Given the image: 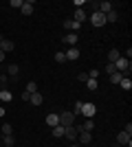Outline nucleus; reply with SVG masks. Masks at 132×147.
<instances>
[{"mask_svg": "<svg viewBox=\"0 0 132 147\" xmlns=\"http://www.w3.org/2000/svg\"><path fill=\"white\" fill-rule=\"evenodd\" d=\"M42 101H44V97L40 94V90H38V92H33L31 99H29V103H33V105H42Z\"/></svg>", "mask_w": 132, "mask_h": 147, "instance_id": "nucleus-14", "label": "nucleus"}, {"mask_svg": "<svg viewBox=\"0 0 132 147\" xmlns=\"http://www.w3.org/2000/svg\"><path fill=\"white\" fill-rule=\"evenodd\" d=\"M53 136H55V138H62L64 136V127L62 125H55V127H53Z\"/></svg>", "mask_w": 132, "mask_h": 147, "instance_id": "nucleus-21", "label": "nucleus"}, {"mask_svg": "<svg viewBox=\"0 0 132 147\" xmlns=\"http://www.w3.org/2000/svg\"><path fill=\"white\" fill-rule=\"evenodd\" d=\"M55 59L60 61V64H64V61H66V55H64V53H55Z\"/></svg>", "mask_w": 132, "mask_h": 147, "instance_id": "nucleus-30", "label": "nucleus"}, {"mask_svg": "<svg viewBox=\"0 0 132 147\" xmlns=\"http://www.w3.org/2000/svg\"><path fill=\"white\" fill-rule=\"evenodd\" d=\"M77 79L82 81V84H86V81H88V75L86 73H79V75H77Z\"/></svg>", "mask_w": 132, "mask_h": 147, "instance_id": "nucleus-31", "label": "nucleus"}, {"mask_svg": "<svg viewBox=\"0 0 132 147\" xmlns=\"http://www.w3.org/2000/svg\"><path fill=\"white\" fill-rule=\"evenodd\" d=\"M2 59H5V53H2V51H0V61H2Z\"/></svg>", "mask_w": 132, "mask_h": 147, "instance_id": "nucleus-35", "label": "nucleus"}, {"mask_svg": "<svg viewBox=\"0 0 132 147\" xmlns=\"http://www.w3.org/2000/svg\"><path fill=\"white\" fill-rule=\"evenodd\" d=\"M0 129H2V136H9V134H11V132H13L11 123H5V125H2V127H0Z\"/></svg>", "mask_w": 132, "mask_h": 147, "instance_id": "nucleus-25", "label": "nucleus"}, {"mask_svg": "<svg viewBox=\"0 0 132 147\" xmlns=\"http://www.w3.org/2000/svg\"><path fill=\"white\" fill-rule=\"evenodd\" d=\"M2 138H5V147H13V145H16V138H13L11 134H9V136H2Z\"/></svg>", "mask_w": 132, "mask_h": 147, "instance_id": "nucleus-27", "label": "nucleus"}, {"mask_svg": "<svg viewBox=\"0 0 132 147\" xmlns=\"http://www.w3.org/2000/svg\"><path fill=\"white\" fill-rule=\"evenodd\" d=\"M97 11H99V13H104V16H108V13L112 11V5H110L108 0H106V2H99V9H97Z\"/></svg>", "mask_w": 132, "mask_h": 147, "instance_id": "nucleus-13", "label": "nucleus"}, {"mask_svg": "<svg viewBox=\"0 0 132 147\" xmlns=\"http://www.w3.org/2000/svg\"><path fill=\"white\" fill-rule=\"evenodd\" d=\"M86 86H88V90H97V86H99V81H97V79H90V77H88Z\"/></svg>", "mask_w": 132, "mask_h": 147, "instance_id": "nucleus-22", "label": "nucleus"}, {"mask_svg": "<svg viewBox=\"0 0 132 147\" xmlns=\"http://www.w3.org/2000/svg\"><path fill=\"white\" fill-rule=\"evenodd\" d=\"M119 86H121V88H123V90H132V81H130V79H128V77H123V79H121V81H119Z\"/></svg>", "mask_w": 132, "mask_h": 147, "instance_id": "nucleus-20", "label": "nucleus"}, {"mask_svg": "<svg viewBox=\"0 0 132 147\" xmlns=\"http://www.w3.org/2000/svg\"><path fill=\"white\" fill-rule=\"evenodd\" d=\"M77 42H79V40H77V33H66V35H64V44H68V46H75Z\"/></svg>", "mask_w": 132, "mask_h": 147, "instance_id": "nucleus-11", "label": "nucleus"}, {"mask_svg": "<svg viewBox=\"0 0 132 147\" xmlns=\"http://www.w3.org/2000/svg\"><path fill=\"white\" fill-rule=\"evenodd\" d=\"M77 134H79V127H75V125H70V127H64V136H66L68 141H75Z\"/></svg>", "mask_w": 132, "mask_h": 147, "instance_id": "nucleus-6", "label": "nucleus"}, {"mask_svg": "<svg viewBox=\"0 0 132 147\" xmlns=\"http://www.w3.org/2000/svg\"><path fill=\"white\" fill-rule=\"evenodd\" d=\"M64 26H66V29L70 31V33H77V31H79V22H75V20H66V22H64Z\"/></svg>", "mask_w": 132, "mask_h": 147, "instance_id": "nucleus-10", "label": "nucleus"}, {"mask_svg": "<svg viewBox=\"0 0 132 147\" xmlns=\"http://www.w3.org/2000/svg\"><path fill=\"white\" fill-rule=\"evenodd\" d=\"M117 147H121V145H117Z\"/></svg>", "mask_w": 132, "mask_h": 147, "instance_id": "nucleus-38", "label": "nucleus"}, {"mask_svg": "<svg viewBox=\"0 0 132 147\" xmlns=\"http://www.w3.org/2000/svg\"><path fill=\"white\" fill-rule=\"evenodd\" d=\"M117 143H119V145L132 147V134H128V132H119V134H117Z\"/></svg>", "mask_w": 132, "mask_h": 147, "instance_id": "nucleus-3", "label": "nucleus"}, {"mask_svg": "<svg viewBox=\"0 0 132 147\" xmlns=\"http://www.w3.org/2000/svg\"><path fill=\"white\" fill-rule=\"evenodd\" d=\"M64 55H66V61H68V59H73V61H75L77 57H79V51H77V46H70V49L66 51Z\"/></svg>", "mask_w": 132, "mask_h": 147, "instance_id": "nucleus-12", "label": "nucleus"}, {"mask_svg": "<svg viewBox=\"0 0 132 147\" xmlns=\"http://www.w3.org/2000/svg\"><path fill=\"white\" fill-rule=\"evenodd\" d=\"M0 86H2V79H0Z\"/></svg>", "mask_w": 132, "mask_h": 147, "instance_id": "nucleus-36", "label": "nucleus"}, {"mask_svg": "<svg viewBox=\"0 0 132 147\" xmlns=\"http://www.w3.org/2000/svg\"><path fill=\"white\" fill-rule=\"evenodd\" d=\"M88 20L93 22V26H104V24H106V16L99 13V11H93L90 16H88Z\"/></svg>", "mask_w": 132, "mask_h": 147, "instance_id": "nucleus-2", "label": "nucleus"}, {"mask_svg": "<svg viewBox=\"0 0 132 147\" xmlns=\"http://www.w3.org/2000/svg\"><path fill=\"white\" fill-rule=\"evenodd\" d=\"M119 57H121L119 51H117V49H110V53H108V61H110V64H114V61L119 59Z\"/></svg>", "mask_w": 132, "mask_h": 147, "instance_id": "nucleus-16", "label": "nucleus"}, {"mask_svg": "<svg viewBox=\"0 0 132 147\" xmlns=\"http://www.w3.org/2000/svg\"><path fill=\"white\" fill-rule=\"evenodd\" d=\"M13 49H16V44H13L11 40H5V37H0V51H2V53H11Z\"/></svg>", "mask_w": 132, "mask_h": 147, "instance_id": "nucleus-4", "label": "nucleus"}, {"mask_svg": "<svg viewBox=\"0 0 132 147\" xmlns=\"http://www.w3.org/2000/svg\"><path fill=\"white\" fill-rule=\"evenodd\" d=\"M46 125H51V127L60 125V114H57V112H51L49 117H46Z\"/></svg>", "mask_w": 132, "mask_h": 147, "instance_id": "nucleus-7", "label": "nucleus"}, {"mask_svg": "<svg viewBox=\"0 0 132 147\" xmlns=\"http://www.w3.org/2000/svg\"><path fill=\"white\" fill-rule=\"evenodd\" d=\"M26 92H29V94L38 92V84H35V81H29V84H26Z\"/></svg>", "mask_w": 132, "mask_h": 147, "instance_id": "nucleus-24", "label": "nucleus"}, {"mask_svg": "<svg viewBox=\"0 0 132 147\" xmlns=\"http://www.w3.org/2000/svg\"><path fill=\"white\" fill-rule=\"evenodd\" d=\"M82 108H84V101H77V103H75V112H73V114H79Z\"/></svg>", "mask_w": 132, "mask_h": 147, "instance_id": "nucleus-29", "label": "nucleus"}, {"mask_svg": "<svg viewBox=\"0 0 132 147\" xmlns=\"http://www.w3.org/2000/svg\"><path fill=\"white\" fill-rule=\"evenodd\" d=\"M11 7H18L20 9V7H22V0H11Z\"/></svg>", "mask_w": 132, "mask_h": 147, "instance_id": "nucleus-33", "label": "nucleus"}, {"mask_svg": "<svg viewBox=\"0 0 132 147\" xmlns=\"http://www.w3.org/2000/svg\"><path fill=\"white\" fill-rule=\"evenodd\" d=\"M11 99H13V94H11L9 90H0V101H5V103H9Z\"/></svg>", "mask_w": 132, "mask_h": 147, "instance_id": "nucleus-18", "label": "nucleus"}, {"mask_svg": "<svg viewBox=\"0 0 132 147\" xmlns=\"http://www.w3.org/2000/svg\"><path fill=\"white\" fill-rule=\"evenodd\" d=\"M7 73L11 75V77H16V75H18V73H20V68H18V64H11V66L7 68Z\"/></svg>", "mask_w": 132, "mask_h": 147, "instance_id": "nucleus-23", "label": "nucleus"}, {"mask_svg": "<svg viewBox=\"0 0 132 147\" xmlns=\"http://www.w3.org/2000/svg\"><path fill=\"white\" fill-rule=\"evenodd\" d=\"M75 123V114L73 112H60V125L62 127H70Z\"/></svg>", "mask_w": 132, "mask_h": 147, "instance_id": "nucleus-1", "label": "nucleus"}, {"mask_svg": "<svg viewBox=\"0 0 132 147\" xmlns=\"http://www.w3.org/2000/svg\"><path fill=\"white\" fill-rule=\"evenodd\" d=\"M0 117H5V108H0Z\"/></svg>", "mask_w": 132, "mask_h": 147, "instance_id": "nucleus-34", "label": "nucleus"}, {"mask_svg": "<svg viewBox=\"0 0 132 147\" xmlns=\"http://www.w3.org/2000/svg\"><path fill=\"white\" fill-rule=\"evenodd\" d=\"M70 147H77V145H70Z\"/></svg>", "mask_w": 132, "mask_h": 147, "instance_id": "nucleus-37", "label": "nucleus"}, {"mask_svg": "<svg viewBox=\"0 0 132 147\" xmlns=\"http://www.w3.org/2000/svg\"><path fill=\"white\" fill-rule=\"evenodd\" d=\"M106 73H108V75L117 73V68H114V64H110V61H108V64H106Z\"/></svg>", "mask_w": 132, "mask_h": 147, "instance_id": "nucleus-28", "label": "nucleus"}, {"mask_svg": "<svg viewBox=\"0 0 132 147\" xmlns=\"http://www.w3.org/2000/svg\"><path fill=\"white\" fill-rule=\"evenodd\" d=\"M88 77H90V79H97V77H99V70H97V68H95V70H90V73H88Z\"/></svg>", "mask_w": 132, "mask_h": 147, "instance_id": "nucleus-32", "label": "nucleus"}, {"mask_svg": "<svg viewBox=\"0 0 132 147\" xmlns=\"http://www.w3.org/2000/svg\"><path fill=\"white\" fill-rule=\"evenodd\" d=\"M117 20H119V13H117V11L112 9V11H110V13L106 16V24H108V22H117Z\"/></svg>", "mask_w": 132, "mask_h": 147, "instance_id": "nucleus-19", "label": "nucleus"}, {"mask_svg": "<svg viewBox=\"0 0 132 147\" xmlns=\"http://www.w3.org/2000/svg\"><path fill=\"white\" fill-rule=\"evenodd\" d=\"M95 129V123H93V119H86V123H84L82 127H79V132H93Z\"/></svg>", "mask_w": 132, "mask_h": 147, "instance_id": "nucleus-17", "label": "nucleus"}, {"mask_svg": "<svg viewBox=\"0 0 132 147\" xmlns=\"http://www.w3.org/2000/svg\"><path fill=\"white\" fill-rule=\"evenodd\" d=\"M121 79H123V75H121V73H112V75H110V81H112V84H117V86H119Z\"/></svg>", "mask_w": 132, "mask_h": 147, "instance_id": "nucleus-26", "label": "nucleus"}, {"mask_svg": "<svg viewBox=\"0 0 132 147\" xmlns=\"http://www.w3.org/2000/svg\"><path fill=\"white\" fill-rule=\"evenodd\" d=\"M77 138H79V143H82V145H88V143L93 141V132H79V134H77Z\"/></svg>", "mask_w": 132, "mask_h": 147, "instance_id": "nucleus-8", "label": "nucleus"}, {"mask_svg": "<svg viewBox=\"0 0 132 147\" xmlns=\"http://www.w3.org/2000/svg\"><path fill=\"white\" fill-rule=\"evenodd\" d=\"M95 112H97L95 103H84V108H82V114H84L86 119H93V117H95Z\"/></svg>", "mask_w": 132, "mask_h": 147, "instance_id": "nucleus-5", "label": "nucleus"}, {"mask_svg": "<svg viewBox=\"0 0 132 147\" xmlns=\"http://www.w3.org/2000/svg\"><path fill=\"white\" fill-rule=\"evenodd\" d=\"M84 20H88L86 11H84V9H75V22H79V24H82Z\"/></svg>", "mask_w": 132, "mask_h": 147, "instance_id": "nucleus-15", "label": "nucleus"}, {"mask_svg": "<svg viewBox=\"0 0 132 147\" xmlns=\"http://www.w3.org/2000/svg\"><path fill=\"white\" fill-rule=\"evenodd\" d=\"M22 16H31L33 13V0H26V2H22Z\"/></svg>", "mask_w": 132, "mask_h": 147, "instance_id": "nucleus-9", "label": "nucleus"}]
</instances>
